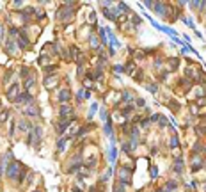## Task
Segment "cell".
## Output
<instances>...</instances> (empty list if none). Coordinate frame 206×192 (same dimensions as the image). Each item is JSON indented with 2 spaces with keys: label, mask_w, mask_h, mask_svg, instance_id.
Masks as SVG:
<instances>
[{
  "label": "cell",
  "mask_w": 206,
  "mask_h": 192,
  "mask_svg": "<svg viewBox=\"0 0 206 192\" xmlns=\"http://www.w3.org/2000/svg\"><path fill=\"white\" fill-rule=\"evenodd\" d=\"M18 96H20V85H18V84H12V87L7 91V98L12 100V101H16Z\"/></svg>",
  "instance_id": "obj_5"
},
{
  "label": "cell",
  "mask_w": 206,
  "mask_h": 192,
  "mask_svg": "<svg viewBox=\"0 0 206 192\" xmlns=\"http://www.w3.org/2000/svg\"><path fill=\"white\" fill-rule=\"evenodd\" d=\"M116 155H117V148H116V146H110V150H108V157H110V162H114V160H116Z\"/></svg>",
  "instance_id": "obj_15"
},
{
  "label": "cell",
  "mask_w": 206,
  "mask_h": 192,
  "mask_svg": "<svg viewBox=\"0 0 206 192\" xmlns=\"http://www.w3.org/2000/svg\"><path fill=\"white\" fill-rule=\"evenodd\" d=\"M34 84H36L34 77H27V78H25V89H27V91H28V89H32V87H34Z\"/></svg>",
  "instance_id": "obj_13"
},
{
  "label": "cell",
  "mask_w": 206,
  "mask_h": 192,
  "mask_svg": "<svg viewBox=\"0 0 206 192\" xmlns=\"http://www.w3.org/2000/svg\"><path fill=\"white\" fill-rule=\"evenodd\" d=\"M73 119H75V116H73V118H60V121H59V123H57V126H55V128H57V134H59V135H60V134H64V132H66V128L73 123Z\"/></svg>",
  "instance_id": "obj_3"
},
{
  "label": "cell",
  "mask_w": 206,
  "mask_h": 192,
  "mask_svg": "<svg viewBox=\"0 0 206 192\" xmlns=\"http://www.w3.org/2000/svg\"><path fill=\"white\" fill-rule=\"evenodd\" d=\"M100 39L103 41V45H107V28L100 27Z\"/></svg>",
  "instance_id": "obj_16"
},
{
  "label": "cell",
  "mask_w": 206,
  "mask_h": 192,
  "mask_svg": "<svg viewBox=\"0 0 206 192\" xmlns=\"http://www.w3.org/2000/svg\"><path fill=\"white\" fill-rule=\"evenodd\" d=\"M158 123H160V126H165V125H167V121H165V118H164V116H160V118H158Z\"/></svg>",
  "instance_id": "obj_31"
},
{
  "label": "cell",
  "mask_w": 206,
  "mask_h": 192,
  "mask_svg": "<svg viewBox=\"0 0 206 192\" xmlns=\"http://www.w3.org/2000/svg\"><path fill=\"white\" fill-rule=\"evenodd\" d=\"M71 55H73V57L78 55V48H76V46H71Z\"/></svg>",
  "instance_id": "obj_35"
},
{
  "label": "cell",
  "mask_w": 206,
  "mask_h": 192,
  "mask_svg": "<svg viewBox=\"0 0 206 192\" xmlns=\"http://www.w3.org/2000/svg\"><path fill=\"white\" fill-rule=\"evenodd\" d=\"M4 36H5V30H4V25L0 23V41H4Z\"/></svg>",
  "instance_id": "obj_33"
},
{
  "label": "cell",
  "mask_w": 206,
  "mask_h": 192,
  "mask_svg": "<svg viewBox=\"0 0 206 192\" xmlns=\"http://www.w3.org/2000/svg\"><path fill=\"white\" fill-rule=\"evenodd\" d=\"M89 43H91V46H92V48H100V43H98L96 36H91V37H89Z\"/></svg>",
  "instance_id": "obj_19"
},
{
  "label": "cell",
  "mask_w": 206,
  "mask_h": 192,
  "mask_svg": "<svg viewBox=\"0 0 206 192\" xmlns=\"http://www.w3.org/2000/svg\"><path fill=\"white\" fill-rule=\"evenodd\" d=\"M167 9H169L167 4H164V2H155V12H157V14L167 16Z\"/></svg>",
  "instance_id": "obj_4"
},
{
  "label": "cell",
  "mask_w": 206,
  "mask_h": 192,
  "mask_svg": "<svg viewBox=\"0 0 206 192\" xmlns=\"http://www.w3.org/2000/svg\"><path fill=\"white\" fill-rule=\"evenodd\" d=\"M18 128H20V130H28V132H30V130H32V125H30L27 119H20V123H18Z\"/></svg>",
  "instance_id": "obj_10"
},
{
  "label": "cell",
  "mask_w": 206,
  "mask_h": 192,
  "mask_svg": "<svg viewBox=\"0 0 206 192\" xmlns=\"http://www.w3.org/2000/svg\"><path fill=\"white\" fill-rule=\"evenodd\" d=\"M5 118H7V110H2L0 112V121H5Z\"/></svg>",
  "instance_id": "obj_34"
},
{
  "label": "cell",
  "mask_w": 206,
  "mask_h": 192,
  "mask_svg": "<svg viewBox=\"0 0 206 192\" xmlns=\"http://www.w3.org/2000/svg\"><path fill=\"white\" fill-rule=\"evenodd\" d=\"M16 103H18V105H21V103H27V105L32 103V96H30V93H27V91L21 93V94L16 98Z\"/></svg>",
  "instance_id": "obj_6"
},
{
  "label": "cell",
  "mask_w": 206,
  "mask_h": 192,
  "mask_svg": "<svg viewBox=\"0 0 206 192\" xmlns=\"http://www.w3.org/2000/svg\"><path fill=\"white\" fill-rule=\"evenodd\" d=\"M133 23L139 25V23H140V18H139V16H133Z\"/></svg>",
  "instance_id": "obj_39"
},
{
  "label": "cell",
  "mask_w": 206,
  "mask_h": 192,
  "mask_svg": "<svg viewBox=\"0 0 206 192\" xmlns=\"http://www.w3.org/2000/svg\"><path fill=\"white\" fill-rule=\"evenodd\" d=\"M114 71H116V73H123V71H124V66H121V64H116V66H114Z\"/></svg>",
  "instance_id": "obj_26"
},
{
  "label": "cell",
  "mask_w": 206,
  "mask_h": 192,
  "mask_svg": "<svg viewBox=\"0 0 206 192\" xmlns=\"http://www.w3.org/2000/svg\"><path fill=\"white\" fill-rule=\"evenodd\" d=\"M149 89H151V93H153V94L157 93V85H155V84H153V85H149Z\"/></svg>",
  "instance_id": "obj_41"
},
{
  "label": "cell",
  "mask_w": 206,
  "mask_h": 192,
  "mask_svg": "<svg viewBox=\"0 0 206 192\" xmlns=\"http://www.w3.org/2000/svg\"><path fill=\"white\" fill-rule=\"evenodd\" d=\"M100 118H101V121L107 123V121H108V119H107V118H108V112H107L105 109H101V110H100Z\"/></svg>",
  "instance_id": "obj_23"
},
{
  "label": "cell",
  "mask_w": 206,
  "mask_h": 192,
  "mask_svg": "<svg viewBox=\"0 0 206 192\" xmlns=\"http://www.w3.org/2000/svg\"><path fill=\"white\" fill-rule=\"evenodd\" d=\"M21 75L27 77V75H28V69H27V68H21Z\"/></svg>",
  "instance_id": "obj_40"
},
{
  "label": "cell",
  "mask_w": 206,
  "mask_h": 192,
  "mask_svg": "<svg viewBox=\"0 0 206 192\" xmlns=\"http://www.w3.org/2000/svg\"><path fill=\"white\" fill-rule=\"evenodd\" d=\"M181 169H183V160H181V158H178V160H176V167H174V171L180 174V173H181Z\"/></svg>",
  "instance_id": "obj_20"
},
{
  "label": "cell",
  "mask_w": 206,
  "mask_h": 192,
  "mask_svg": "<svg viewBox=\"0 0 206 192\" xmlns=\"http://www.w3.org/2000/svg\"><path fill=\"white\" fill-rule=\"evenodd\" d=\"M140 125H142V126H148V125H149V119H148V118H142Z\"/></svg>",
  "instance_id": "obj_36"
},
{
  "label": "cell",
  "mask_w": 206,
  "mask_h": 192,
  "mask_svg": "<svg viewBox=\"0 0 206 192\" xmlns=\"http://www.w3.org/2000/svg\"><path fill=\"white\" fill-rule=\"evenodd\" d=\"M21 5H23V2H12V7H18V9H20Z\"/></svg>",
  "instance_id": "obj_38"
},
{
  "label": "cell",
  "mask_w": 206,
  "mask_h": 192,
  "mask_svg": "<svg viewBox=\"0 0 206 192\" xmlns=\"http://www.w3.org/2000/svg\"><path fill=\"white\" fill-rule=\"evenodd\" d=\"M103 130H105V135H107V137H112V125H110V121H107V123L103 125Z\"/></svg>",
  "instance_id": "obj_14"
},
{
  "label": "cell",
  "mask_w": 206,
  "mask_h": 192,
  "mask_svg": "<svg viewBox=\"0 0 206 192\" xmlns=\"http://www.w3.org/2000/svg\"><path fill=\"white\" fill-rule=\"evenodd\" d=\"M194 151H197V153H199V151H203V153H205V146H201V144L197 142V144H196V150H194Z\"/></svg>",
  "instance_id": "obj_32"
},
{
  "label": "cell",
  "mask_w": 206,
  "mask_h": 192,
  "mask_svg": "<svg viewBox=\"0 0 206 192\" xmlns=\"http://www.w3.org/2000/svg\"><path fill=\"white\" fill-rule=\"evenodd\" d=\"M85 96V93H84V89H80L78 93H76V98H78V101H82V98Z\"/></svg>",
  "instance_id": "obj_29"
},
{
  "label": "cell",
  "mask_w": 206,
  "mask_h": 192,
  "mask_svg": "<svg viewBox=\"0 0 206 192\" xmlns=\"http://www.w3.org/2000/svg\"><path fill=\"white\" fill-rule=\"evenodd\" d=\"M20 169H21V164H20V162H16V160H14V162H11V164H9V167H7V171H5V173H7V178L16 180V178H18Z\"/></svg>",
  "instance_id": "obj_2"
},
{
  "label": "cell",
  "mask_w": 206,
  "mask_h": 192,
  "mask_svg": "<svg viewBox=\"0 0 206 192\" xmlns=\"http://www.w3.org/2000/svg\"><path fill=\"white\" fill-rule=\"evenodd\" d=\"M36 192H41V191H36Z\"/></svg>",
  "instance_id": "obj_44"
},
{
  "label": "cell",
  "mask_w": 206,
  "mask_h": 192,
  "mask_svg": "<svg viewBox=\"0 0 206 192\" xmlns=\"http://www.w3.org/2000/svg\"><path fill=\"white\" fill-rule=\"evenodd\" d=\"M101 73H103V69H101V66H100V68H96V71H94V77H92V78H101Z\"/></svg>",
  "instance_id": "obj_24"
},
{
  "label": "cell",
  "mask_w": 206,
  "mask_h": 192,
  "mask_svg": "<svg viewBox=\"0 0 206 192\" xmlns=\"http://www.w3.org/2000/svg\"><path fill=\"white\" fill-rule=\"evenodd\" d=\"M60 118H73V107L71 105H60Z\"/></svg>",
  "instance_id": "obj_8"
},
{
  "label": "cell",
  "mask_w": 206,
  "mask_h": 192,
  "mask_svg": "<svg viewBox=\"0 0 206 192\" xmlns=\"http://www.w3.org/2000/svg\"><path fill=\"white\" fill-rule=\"evenodd\" d=\"M55 69H57V66H46V68H44V73L48 75V73H53Z\"/></svg>",
  "instance_id": "obj_25"
},
{
  "label": "cell",
  "mask_w": 206,
  "mask_h": 192,
  "mask_svg": "<svg viewBox=\"0 0 206 192\" xmlns=\"http://www.w3.org/2000/svg\"><path fill=\"white\" fill-rule=\"evenodd\" d=\"M14 48H16V41L7 39V41H5V52H7V53H12V52H14Z\"/></svg>",
  "instance_id": "obj_9"
},
{
  "label": "cell",
  "mask_w": 206,
  "mask_h": 192,
  "mask_svg": "<svg viewBox=\"0 0 206 192\" xmlns=\"http://www.w3.org/2000/svg\"><path fill=\"white\" fill-rule=\"evenodd\" d=\"M96 110H98V103H92V105H91V110H89V114H87V119H92V116H94Z\"/></svg>",
  "instance_id": "obj_17"
},
{
  "label": "cell",
  "mask_w": 206,
  "mask_h": 192,
  "mask_svg": "<svg viewBox=\"0 0 206 192\" xmlns=\"http://www.w3.org/2000/svg\"><path fill=\"white\" fill-rule=\"evenodd\" d=\"M25 114H27V116H32V118H37L41 112H39V109H37L36 105L28 103V107H25Z\"/></svg>",
  "instance_id": "obj_7"
},
{
  "label": "cell",
  "mask_w": 206,
  "mask_h": 192,
  "mask_svg": "<svg viewBox=\"0 0 206 192\" xmlns=\"http://www.w3.org/2000/svg\"><path fill=\"white\" fill-rule=\"evenodd\" d=\"M121 183L124 185V183H128L130 182V173H128V169H121Z\"/></svg>",
  "instance_id": "obj_12"
},
{
  "label": "cell",
  "mask_w": 206,
  "mask_h": 192,
  "mask_svg": "<svg viewBox=\"0 0 206 192\" xmlns=\"http://www.w3.org/2000/svg\"><path fill=\"white\" fill-rule=\"evenodd\" d=\"M137 103H139V107H146V105H144V100H140V98L137 100Z\"/></svg>",
  "instance_id": "obj_42"
},
{
  "label": "cell",
  "mask_w": 206,
  "mask_h": 192,
  "mask_svg": "<svg viewBox=\"0 0 206 192\" xmlns=\"http://www.w3.org/2000/svg\"><path fill=\"white\" fill-rule=\"evenodd\" d=\"M41 137H43V134H41V126H32V130L28 132L27 144H34V146H37V144L41 142Z\"/></svg>",
  "instance_id": "obj_1"
},
{
  "label": "cell",
  "mask_w": 206,
  "mask_h": 192,
  "mask_svg": "<svg viewBox=\"0 0 206 192\" xmlns=\"http://www.w3.org/2000/svg\"><path fill=\"white\" fill-rule=\"evenodd\" d=\"M133 69H135V64H133V62H130V64H128V66L124 68V71H128V73H132Z\"/></svg>",
  "instance_id": "obj_28"
},
{
  "label": "cell",
  "mask_w": 206,
  "mask_h": 192,
  "mask_svg": "<svg viewBox=\"0 0 206 192\" xmlns=\"http://www.w3.org/2000/svg\"><path fill=\"white\" fill-rule=\"evenodd\" d=\"M89 191H91V192H98V187H91Z\"/></svg>",
  "instance_id": "obj_43"
},
{
  "label": "cell",
  "mask_w": 206,
  "mask_h": 192,
  "mask_svg": "<svg viewBox=\"0 0 206 192\" xmlns=\"http://www.w3.org/2000/svg\"><path fill=\"white\" fill-rule=\"evenodd\" d=\"M178 146H180L178 135H173V137H171V148H178Z\"/></svg>",
  "instance_id": "obj_21"
},
{
  "label": "cell",
  "mask_w": 206,
  "mask_h": 192,
  "mask_svg": "<svg viewBox=\"0 0 206 192\" xmlns=\"http://www.w3.org/2000/svg\"><path fill=\"white\" fill-rule=\"evenodd\" d=\"M151 176H153V178H157V176H158V171H157V167H151Z\"/></svg>",
  "instance_id": "obj_37"
},
{
  "label": "cell",
  "mask_w": 206,
  "mask_h": 192,
  "mask_svg": "<svg viewBox=\"0 0 206 192\" xmlns=\"http://www.w3.org/2000/svg\"><path fill=\"white\" fill-rule=\"evenodd\" d=\"M142 7H155V2L148 0V2H144V4H142Z\"/></svg>",
  "instance_id": "obj_30"
},
{
  "label": "cell",
  "mask_w": 206,
  "mask_h": 192,
  "mask_svg": "<svg viewBox=\"0 0 206 192\" xmlns=\"http://www.w3.org/2000/svg\"><path fill=\"white\" fill-rule=\"evenodd\" d=\"M117 7H119V11H128V5H126L124 2H119V4H117Z\"/></svg>",
  "instance_id": "obj_27"
},
{
  "label": "cell",
  "mask_w": 206,
  "mask_h": 192,
  "mask_svg": "<svg viewBox=\"0 0 206 192\" xmlns=\"http://www.w3.org/2000/svg\"><path fill=\"white\" fill-rule=\"evenodd\" d=\"M183 23H185L187 27H190V28H196V25H194V21H192V18H183Z\"/></svg>",
  "instance_id": "obj_22"
},
{
  "label": "cell",
  "mask_w": 206,
  "mask_h": 192,
  "mask_svg": "<svg viewBox=\"0 0 206 192\" xmlns=\"http://www.w3.org/2000/svg\"><path fill=\"white\" fill-rule=\"evenodd\" d=\"M69 98H71V93H69L68 89H62V91L59 93V100H60V101H68Z\"/></svg>",
  "instance_id": "obj_11"
},
{
  "label": "cell",
  "mask_w": 206,
  "mask_h": 192,
  "mask_svg": "<svg viewBox=\"0 0 206 192\" xmlns=\"http://www.w3.org/2000/svg\"><path fill=\"white\" fill-rule=\"evenodd\" d=\"M64 146H66V137L59 139V142H57V151H64Z\"/></svg>",
  "instance_id": "obj_18"
}]
</instances>
